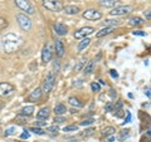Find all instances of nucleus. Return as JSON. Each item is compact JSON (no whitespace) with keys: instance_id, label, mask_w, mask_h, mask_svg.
Here are the masks:
<instances>
[{"instance_id":"nucleus-1","label":"nucleus","mask_w":151,"mask_h":142,"mask_svg":"<svg viewBox=\"0 0 151 142\" xmlns=\"http://www.w3.org/2000/svg\"><path fill=\"white\" fill-rule=\"evenodd\" d=\"M24 43V39L17 34V33H6L5 35L1 38V49L5 53L10 54L17 52Z\"/></svg>"},{"instance_id":"nucleus-2","label":"nucleus","mask_w":151,"mask_h":142,"mask_svg":"<svg viewBox=\"0 0 151 142\" xmlns=\"http://www.w3.org/2000/svg\"><path fill=\"white\" fill-rule=\"evenodd\" d=\"M54 82H55V74L53 72H49L44 78L43 83H42V88H40L42 93H49L54 86Z\"/></svg>"},{"instance_id":"nucleus-3","label":"nucleus","mask_w":151,"mask_h":142,"mask_svg":"<svg viewBox=\"0 0 151 142\" xmlns=\"http://www.w3.org/2000/svg\"><path fill=\"white\" fill-rule=\"evenodd\" d=\"M43 1V6L45 9H48L49 11L58 13L60 10H63V4L59 0H42Z\"/></svg>"},{"instance_id":"nucleus-4","label":"nucleus","mask_w":151,"mask_h":142,"mask_svg":"<svg viewBox=\"0 0 151 142\" xmlns=\"http://www.w3.org/2000/svg\"><path fill=\"white\" fill-rule=\"evenodd\" d=\"M17 22H18V24L19 27L22 28L24 32H29L32 29V20L29 19V16L27 15V14H18L17 15Z\"/></svg>"},{"instance_id":"nucleus-5","label":"nucleus","mask_w":151,"mask_h":142,"mask_svg":"<svg viewBox=\"0 0 151 142\" xmlns=\"http://www.w3.org/2000/svg\"><path fill=\"white\" fill-rule=\"evenodd\" d=\"M15 5L20 9L22 11H25V14H34L35 13V8L32 5L30 1L28 0H14Z\"/></svg>"},{"instance_id":"nucleus-6","label":"nucleus","mask_w":151,"mask_h":142,"mask_svg":"<svg viewBox=\"0 0 151 142\" xmlns=\"http://www.w3.org/2000/svg\"><path fill=\"white\" fill-rule=\"evenodd\" d=\"M132 10H134V8L131 5H120V6H116L115 9H112L110 14L112 16H122V15L130 14Z\"/></svg>"},{"instance_id":"nucleus-7","label":"nucleus","mask_w":151,"mask_h":142,"mask_svg":"<svg viewBox=\"0 0 151 142\" xmlns=\"http://www.w3.org/2000/svg\"><path fill=\"white\" fill-rule=\"evenodd\" d=\"M15 91V87L12 83L8 82H3L0 83V97H8Z\"/></svg>"},{"instance_id":"nucleus-8","label":"nucleus","mask_w":151,"mask_h":142,"mask_svg":"<svg viewBox=\"0 0 151 142\" xmlns=\"http://www.w3.org/2000/svg\"><path fill=\"white\" fill-rule=\"evenodd\" d=\"M83 18L87 20H100L102 18V13L96 10V9H88V10L83 11Z\"/></svg>"},{"instance_id":"nucleus-9","label":"nucleus","mask_w":151,"mask_h":142,"mask_svg":"<svg viewBox=\"0 0 151 142\" xmlns=\"http://www.w3.org/2000/svg\"><path fill=\"white\" fill-rule=\"evenodd\" d=\"M93 32H94V29L92 27H83L74 33V38L76 39H83V38H87L88 35H91Z\"/></svg>"},{"instance_id":"nucleus-10","label":"nucleus","mask_w":151,"mask_h":142,"mask_svg":"<svg viewBox=\"0 0 151 142\" xmlns=\"http://www.w3.org/2000/svg\"><path fill=\"white\" fill-rule=\"evenodd\" d=\"M52 57H53V48H52L50 44H47L43 48V52H42V62L44 64L50 62Z\"/></svg>"},{"instance_id":"nucleus-11","label":"nucleus","mask_w":151,"mask_h":142,"mask_svg":"<svg viewBox=\"0 0 151 142\" xmlns=\"http://www.w3.org/2000/svg\"><path fill=\"white\" fill-rule=\"evenodd\" d=\"M49 115H50L49 108L48 107H43V108H40L39 112L37 113V118L38 120H42V121H45V120H48L49 118Z\"/></svg>"},{"instance_id":"nucleus-12","label":"nucleus","mask_w":151,"mask_h":142,"mask_svg":"<svg viewBox=\"0 0 151 142\" xmlns=\"http://www.w3.org/2000/svg\"><path fill=\"white\" fill-rule=\"evenodd\" d=\"M54 48H55V54L59 57V58H62L64 55V45H63V42L62 40H55L54 43Z\"/></svg>"},{"instance_id":"nucleus-13","label":"nucleus","mask_w":151,"mask_h":142,"mask_svg":"<svg viewBox=\"0 0 151 142\" xmlns=\"http://www.w3.org/2000/svg\"><path fill=\"white\" fill-rule=\"evenodd\" d=\"M54 29H55L57 34L60 35V37H63V35H65L68 33V28L65 27L64 24H62V23H57V24L54 25Z\"/></svg>"},{"instance_id":"nucleus-14","label":"nucleus","mask_w":151,"mask_h":142,"mask_svg":"<svg viewBox=\"0 0 151 142\" xmlns=\"http://www.w3.org/2000/svg\"><path fill=\"white\" fill-rule=\"evenodd\" d=\"M34 113V107L33 106H25L24 108H22L20 112H19V116H23V117H30L33 116Z\"/></svg>"},{"instance_id":"nucleus-15","label":"nucleus","mask_w":151,"mask_h":142,"mask_svg":"<svg viewBox=\"0 0 151 142\" xmlns=\"http://www.w3.org/2000/svg\"><path fill=\"white\" fill-rule=\"evenodd\" d=\"M63 10L68 15H77L79 13V8L76 5H67V6H63Z\"/></svg>"},{"instance_id":"nucleus-16","label":"nucleus","mask_w":151,"mask_h":142,"mask_svg":"<svg viewBox=\"0 0 151 142\" xmlns=\"http://www.w3.org/2000/svg\"><path fill=\"white\" fill-rule=\"evenodd\" d=\"M42 89L40 88H37V89H34L32 93H30V96L28 97V99H29L30 102H37L38 99H40V97H42Z\"/></svg>"},{"instance_id":"nucleus-17","label":"nucleus","mask_w":151,"mask_h":142,"mask_svg":"<svg viewBox=\"0 0 151 142\" xmlns=\"http://www.w3.org/2000/svg\"><path fill=\"white\" fill-rule=\"evenodd\" d=\"M65 112H67V107H65V105H63V103H58V105H55V107H54L55 116H63Z\"/></svg>"},{"instance_id":"nucleus-18","label":"nucleus","mask_w":151,"mask_h":142,"mask_svg":"<svg viewBox=\"0 0 151 142\" xmlns=\"http://www.w3.org/2000/svg\"><path fill=\"white\" fill-rule=\"evenodd\" d=\"M94 64H96V59L87 62V64L84 65V68H83V73L84 74H91L93 72V69H94Z\"/></svg>"},{"instance_id":"nucleus-19","label":"nucleus","mask_w":151,"mask_h":142,"mask_svg":"<svg viewBox=\"0 0 151 142\" xmlns=\"http://www.w3.org/2000/svg\"><path fill=\"white\" fill-rule=\"evenodd\" d=\"M68 103L72 107H76V108H82L83 107V103L81 102V99H78L77 97H69L68 98Z\"/></svg>"},{"instance_id":"nucleus-20","label":"nucleus","mask_w":151,"mask_h":142,"mask_svg":"<svg viewBox=\"0 0 151 142\" xmlns=\"http://www.w3.org/2000/svg\"><path fill=\"white\" fill-rule=\"evenodd\" d=\"M89 44H91V40H89L88 38H83V39L79 42L78 45H77V50H78V52H82V50L86 49Z\"/></svg>"},{"instance_id":"nucleus-21","label":"nucleus","mask_w":151,"mask_h":142,"mask_svg":"<svg viewBox=\"0 0 151 142\" xmlns=\"http://www.w3.org/2000/svg\"><path fill=\"white\" fill-rule=\"evenodd\" d=\"M119 1L117 0H101L100 5L103 8H112V6H117Z\"/></svg>"},{"instance_id":"nucleus-22","label":"nucleus","mask_w":151,"mask_h":142,"mask_svg":"<svg viewBox=\"0 0 151 142\" xmlns=\"http://www.w3.org/2000/svg\"><path fill=\"white\" fill-rule=\"evenodd\" d=\"M129 24L131 27H137V25H142L144 24V20L141 19L140 16H132L129 19Z\"/></svg>"},{"instance_id":"nucleus-23","label":"nucleus","mask_w":151,"mask_h":142,"mask_svg":"<svg viewBox=\"0 0 151 142\" xmlns=\"http://www.w3.org/2000/svg\"><path fill=\"white\" fill-rule=\"evenodd\" d=\"M113 29H115V28H112V27H106V28H103V29H101L100 32H98L96 34V37L97 38H102V37H105L107 34H110V33H112Z\"/></svg>"},{"instance_id":"nucleus-24","label":"nucleus","mask_w":151,"mask_h":142,"mask_svg":"<svg viewBox=\"0 0 151 142\" xmlns=\"http://www.w3.org/2000/svg\"><path fill=\"white\" fill-rule=\"evenodd\" d=\"M121 24V20H117V19H107L106 22H103V25L105 27H112V28H115L116 25H120Z\"/></svg>"},{"instance_id":"nucleus-25","label":"nucleus","mask_w":151,"mask_h":142,"mask_svg":"<svg viewBox=\"0 0 151 142\" xmlns=\"http://www.w3.org/2000/svg\"><path fill=\"white\" fill-rule=\"evenodd\" d=\"M115 132H116V130L113 128V127L108 126V127H106V128H103V130H102L101 135H102V136H106V137H108V136H112L113 133H115Z\"/></svg>"},{"instance_id":"nucleus-26","label":"nucleus","mask_w":151,"mask_h":142,"mask_svg":"<svg viewBox=\"0 0 151 142\" xmlns=\"http://www.w3.org/2000/svg\"><path fill=\"white\" fill-rule=\"evenodd\" d=\"M86 64H87V58H82L78 62V64L74 67V70H76V72H79V70H82L84 68V65H86Z\"/></svg>"},{"instance_id":"nucleus-27","label":"nucleus","mask_w":151,"mask_h":142,"mask_svg":"<svg viewBox=\"0 0 151 142\" xmlns=\"http://www.w3.org/2000/svg\"><path fill=\"white\" fill-rule=\"evenodd\" d=\"M129 135H130V131H129V130H122V131L120 132L119 141H125L127 137H129Z\"/></svg>"},{"instance_id":"nucleus-28","label":"nucleus","mask_w":151,"mask_h":142,"mask_svg":"<svg viewBox=\"0 0 151 142\" xmlns=\"http://www.w3.org/2000/svg\"><path fill=\"white\" fill-rule=\"evenodd\" d=\"M30 131L34 132V133L38 135V136H43V135L45 133V132L42 130V128H39V127H33V128H30Z\"/></svg>"},{"instance_id":"nucleus-29","label":"nucleus","mask_w":151,"mask_h":142,"mask_svg":"<svg viewBox=\"0 0 151 142\" xmlns=\"http://www.w3.org/2000/svg\"><path fill=\"white\" fill-rule=\"evenodd\" d=\"M15 131H17L15 127H10V128L5 130V132H4V136H5V137H8V136H12V135L15 133Z\"/></svg>"},{"instance_id":"nucleus-30","label":"nucleus","mask_w":151,"mask_h":142,"mask_svg":"<svg viewBox=\"0 0 151 142\" xmlns=\"http://www.w3.org/2000/svg\"><path fill=\"white\" fill-rule=\"evenodd\" d=\"M8 25V20L5 18H1L0 16V30H3V29H5Z\"/></svg>"},{"instance_id":"nucleus-31","label":"nucleus","mask_w":151,"mask_h":142,"mask_svg":"<svg viewBox=\"0 0 151 142\" xmlns=\"http://www.w3.org/2000/svg\"><path fill=\"white\" fill-rule=\"evenodd\" d=\"M93 132H94L93 128H88V130H86V131H83V133H81V136H82V137H89V136L93 135Z\"/></svg>"},{"instance_id":"nucleus-32","label":"nucleus","mask_w":151,"mask_h":142,"mask_svg":"<svg viewBox=\"0 0 151 142\" xmlns=\"http://www.w3.org/2000/svg\"><path fill=\"white\" fill-rule=\"evenodd\" d=\"M91 88H92V92H100L101 91V86L98 83H96V82H93L91 84Z\"/></svg>"},{"instance_id":"nucleus-33","label":"nucleus","mask_w":151,"mask_h":142,"mask_svg":"<svg viewBox=\"0 0 151 142\" xmlns=\"http://www.w3.org/2000/svg\"><path fill=\"white\" fill-rule=\"evenodd\" d=\"M93 122H94L93 118H87V120H83L81 122V126H89V125H92Z\"/></svg>"},{"instance_id":"nucleus-34","label":"nucleus","mask_w":151,"mask_h":142,"mask_svg":"<svg viewBox=\"0 0 151 142\" xmlns=\"http://www.w3.org/2000/svg\"><path fill=\"white\" fill-rule=\"evenodd\" d=\"M115 105H113L112 102H108L107 105H106V107H105V110H106V112H112L113 110H115V107H113Z\"/></svg>"},{"instance_id":"nucleus-35","label":"nucleus","mask_w":151,"mask_h":142,"mask_svg":"<svg viewBox=\"0 0 151 142\" xmlns=\"http://www.w3.org/2000/svg\"><path fill=\"white\" fill-rule=\"evenodd\" d=\"M78 130V127L77 126H67V127H64V132H72V131H77Z\"/></svg>"},{"instance_id":"nucleus-36","label":"nucleus","mask_w":151,"mask_h":142,"mask_svg":"<svg viewBox=\"0 0 151 142\" xmlns=\"http://www.w3.org/2000/svg\"><path fill=\"white\" fill-rule=\"evenodd\" d=\"M54 122L55 123H62V122H65V118L62 116H55L54 117Z\"/></svg>"},{"instance_id":"nucleus-37","label":"nucleus","mask_w":151,"mask_h":142,"mask_svg":"<svg viewBox=\"0 0 151 142\" xmlns=\"http://www.w3.org/2000/svg\"><path fill=\"white\" fill-rule=\"evenodd\" d=\"M58 130H59L58 126H55V125L52 126V127H48V131L52 132V133H55V135H57V132H58Z\"/></svg>"},{"instance_id":"nucleus-38","label":"nucleus","mask_w":151,"mask_h":142,"mask_svg":"<svg viewBox=\"0 0 151 142\" xmlns=\"http://www.w3.org/2000/svg\"><path fill=\"white\" fill-rule=\"evenodd\" d=\"M29 132H28V131H24V132H23V133L20 135V138L22 140H28V138H29Z\"/></svg>"},{"instance_id":"nucleus-39","label":"nucleus","mask_w":151,"mask_h":142,"mask_svg":"<svg viewBox=\"0 0 151 142\" xmlns=\"http://www.w3.org/2000/svg\"><path fill=\"white\" fill-rule=\"evenodd\" d=\"M43 126H47V122H45V121L39 120V121L35 122V127H43Z\"/></svg>"},{"instance_id":"nucleus-40","label":"nucleus","mask_w":151,"mask_h":142,"mask_svg":"<svg viewBox=\"0 0 151 142\" xmlns=\"http://www.w3.org/2000/svg\"><path fill=\"white\" fill-rule=\"evenodd\" d=\"M110 74H111L112 78H119V73H117L115 69H111V70H110Z\"/></svg>"},{"instance_id":"nucleus-41","label":"nucleus","mask_w":151,"mask_h":142,"mask_svg":"<svg viewBox=\"0 0 151 142\" xmlns=\"http://www.w3.org/2000/svg\"><path fill=\"white\" fill-rule=\"evenodd\" d=\"M134 35H140V37H145L146 35V33H144V32H141V30H135L134 33H132Z\"/></svg>"},{"instance_id":"nucleus-42","label":"nucleus","mask_w":151,"mask_h":142,"mask_svg":"<svg viewBox=\"0 0 151 142\" xmlns=\"http://www.w3.org/2000/svg\"><path fill=\"white\" fill-rule=\"evenodd\" d=\"M144 15H145V18L147 19V20H150V19H151V13H150V9H149V10H146V11L144 13Z\"/></svg>"},{"instance_id":"nucleus-43","label":"nucleus","mask_w":151,"mask_h":142,"mask_svg":"<svg viewBox=\"0 0 151 142\" xmlns=\"http://www.w3.org/2000/svg\"><path fill=\"white\" fill-rule=\"evenodd\" d=\"M116 112H117V113H116V117H117V118H121L122 116H124V111H122V110H117Z\"/></svg>"},{"instance_id":"nucleus-44","label":"nucleus","mask_w":151,"mask_h":142,"mask_svg":"<svg viewBox=\"0 0 151 142\" xmlns=\"http://www.w3.org/2000/svg\"><path fill=\"white\" fill-rule=\"evenodd\" d=\"M113 107L116 108V111H117V110H121V108H122V101H119V102H117V105L113 106Z\"/></svg>"},{"instance_id":"nucleus-45","label":"nucleus","mask_w":151,"mask_h":142,"mask_svg":"<svg viewBox=\"0 0 151 142\" xmlns=\"http://www.w3.org/2000/svg\"><path fill=\"white\" fill-rule=\"evenodd\" d=\"M110 96H111L112 98H116L117 93H116V91H115V89H111V91H110Z\"/></svg>"},{"instance_id":"nucleus-46","label":"nucleus","mask_w":151,"mask_h":142,"mask_svg":"<svg viewBox=\"0 0 151 142\" xmlns=\"http://www.w3.org/2000/svg\"><path fill=\"white\" fill-rule=\"evenodd\" d=\"M130 121H131V115H130V112H127V120L125 121V123H129Z\"/></svg>"},{"instance_id":"nucleus-47","label":"nucleus","mask_w":151,"mask_h":142,"mask_svg":"<svg viewBox=\"0 0 151 142\" xmlns=\"http://www.w3.org/2000/svg\"><path fill=\"white\" fill-rule=\"evenodd\" d=\"M145 94L149 98H150V87H147V88H145Z\"/></svg>"},{"instance_id":"nucleus-48","label":"nucleus","mask_w":151,"mask_h":142,"mask_svg":"<svg viewBox=\"0 0 151 142\" xmlns=\"http://www.w3.org/2000/svg\"><path fill=\"white\" fill-rule=\"evenodd\" d=\"M140 142H150V138L147 137V138H146V137H142V138L140 140Z\"/></svg>"},{"instance_id":"nucleus-49","label":"nucleus","mask_w":151,"mask_h":142,"mask_svg":"<svg viewBox=\"0 0 151 142\" xmlns=\"http://www.w3.org/2000/svg\"><path fill=\"white\" fill-rule=\"evenodd\" d=\"M113 141H115V137L113 136H111V137H108L107 138V142H113Z\"/></svg>"},{"instance_id":"nucleus-50","label":"nucleus","mask_w":151,"mask_h":142,"mask_svg":"<svg viewBox=\"0 0 151 142\" xmlns=\"http://www.w3.org/2000/svg\"><path fill=\"white\" fill-rule=\"evenodd\" d=\"M34 68L37 69V63H32L30 64V69H34Z\"/></svg>"}]
</instances>
